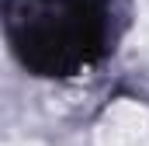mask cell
I'll use <instances>...</instances> for the list:
<instances>
[{
  "label": "cell",
  "mask_w": 149,
  "mask_h": 146,
  "mask_svg": "<svg viewBox=\"0 0 149 146\" xmlns=\"http://www.w3.org/2000/svg\"><path fill=\"white\" fill-rule=\"evenodd\" d=\"M94 146H149V108L139 101H114L94 132Z\"/></svg>",
  "instance_id": "1"
},
{
  "label": "cell",
  "mask_w": 149,
  "mask_h": 146,
  "mask_svg": "<svg viewBox=\"0 0 149 146\" xmlns=\"http://www.w3.org/2000/svg\"><path fill=\"white\" fill-rule=\"evenodd\" d=\"M132 45H135L139 59H149V0H142V4H139V25H135Z\"/></svg>",
  "instance_id": "2"
},
{
  "label": "cell",
  "mask_w": 149,
  "mask_h": 146,
  "mask_svg": "<svg viewBox=\"0 0 149 146\" xmlns=\"http://www.w3.org/2000/svg\"><path fill=\"white\" fill-rule=\"evenodd\" d=\"M10 146H42V143H35V139H21V143H10Z\"/></svg>",
  "instance_id": "3"
}]
</instances>
